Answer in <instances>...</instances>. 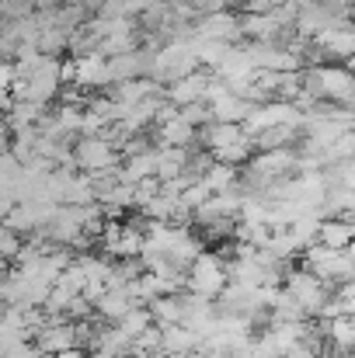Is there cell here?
<instances>
[{"instance_id":"1","label":"cell","mask_w":355,"mask_h":358,"mask_svg":"<svg viewBox=\"0 0 355 358\" xmlns=\"http://www.w3.org/2000/svg\"><path fill=\"white\" fill-rule=\"evenodd\" d=\"M202 70L195 59V35L192 38H167L157 52H153V66H150V80H157L160 87H171L174 80L188 77Z\"/></svg>"},{"instance_id":"2","label":"cell","mask_w":355,"mask_h":358,"mask_svg":"<svg viewBox=\"0 0 355 358\" xmlns=\"http://www.w3.org/2000/svg\"><path fill=\"white\" fill-rule=\"evenodd\" d=\"M230 285V275H227V257L216 254V250H202L188 271H185V292L192 296H202V299H220L223 289Z\"/></svg>"},{"instance_id":"3","label":"cell","mask_w":355,"mask_h":358,"mask_svg":"<svg viewBox=\"0 0 355 358\" xmlns=\"http://www.w3.org/2000/svg\"><path fill=\"white\" fill-rule=\"evenodd\" d=\"M282 292L300 306V313H303L307 320H317L321 310L328 306V299L335 296L331 285H324V282H321L314 271H307V268H289L286 278H282Z\"/></svg>"},{"instance_id":"4","label":"cell","mask_w":355,"mask_h":358,"mask_svg":"<svg viewBox=\"0 0 355 358\" xmlns=\"http://www.w3.org/2000/svg\"><path fill=\"white\" fill-rule=\"evenodd\" d=\"M300 268L314 271V275H317L324 285H331V289H338L342 282L355 278V257L352 254H349V250H331V247H324V243L307 247Z\"/></svg>"},{"instance_id":"5","label":"cell","mask_w":355,"mask_h":358,"mask_svg":"<svg viewBox=\"0 0 355 358\" xmlns=\"http://www.w3.org/2000/svg\"><path fill=\"white\" fill-rule=\"evenodd\" d=\"M355 56V21L345 17V21H335L331 28H324L314 42H310V59L317 63H349ZM307 59V66H310Z\"/></svg>"},{"instance_id":"6","label":"cell","mask_w":355,"mask_h":358,"mask_svg":"<svg viewBox=\"0 0 355 358\" xmlns=\"http://www.w3.org/2000/svg\"><path fill=\"white\" fill-rule=\"evenodd\" d=\"M74 164L81 174H105V171H116L122 164V153L112 139L105 136H81L74 139Z\"/></svg>"},{"instance_id":"7","label":"cell","mask_w":355,"mask_h":358,"mask_svg":"<svg viewBox=\"0 0 355 358\" xmlns=\"http://www.w3.org/2000/svg\"><path fill=\"white\" fill-rule=\"evenodd\" d=\"M279 125H293V129H303V112L300 105L293 101H261L251 108V115L244 119V132L254 139L268 129H279Z\"/></svg>"},{"instance_id":"8","label":"cell","mask_w":355,"mask_h":358,"mask_svg":"<svg viewBox=\"0 0 355 358\" xmlns=\"http://www.w3.org/2000/svg\"><path fill=\"white\" fill-rule=\"evenodd\" d=\"M195 38L202 42H223V45H240V14L237 10H209L195 21Z\"/></svg>"},{"instance_id":"9","label":"cell","mask_w":355,"mask_h":358,"mask_svg":"<svg viewBox=\"0 0 355 358\" xmlns=\"http://www.w3.org/2000/svg\"><path fill=\"white\" fill-rule=\"evenodd\" d=\"M32 345H35V352H42L49 358L63 355L70 348H81V331H77L74 320H49L42 331L32 334Z\"/></svg>"},{"instance_id":"10","label":"cell","mask_w":355,"mask_h":358,"mask_svg":"<svg viewBox=\"0 0 355 358\" xmlns=\"http://www.w3.org/2000/svg\"><path fill=\"white\" fill-rule=\"evenodd\" d=\"M150 66H153V49H146V45L129 49V52L109 59L112 84H122V80H143V77H150Z\"/></svg>"},{"instance_id":"11","label":"cell","mask_w":355,"mask_h":358,"mask_svg":"<svg viewBox=\"0 0 355 358\" xmlns=\"http://www.w3.org/2000/svg\"><path fill=\"white\" fill-rule=\"evenodd\" d=\"M153 143L157 146H178V150H199V129H192L178 112V115L160 119L153 125Z\"/></svg>"},{"instance_id":"12","label":"cell","mask_w":355,"mask_h":358,"mask_svg":"<svg viewBox=\"0 0 355 358\" xmlns=\"http://www.w3.org/2000/svg\"><path fill=\"white\" fill-rule=\"evenodd\" d=\"M74 59V56H70ZM77 63V77H74V87L81 91H105L112 87V70H109V59L102 52H91V56H81L74 59Z\"/></svg>"},{"instance_id":"13","label":"cell","mask_w":355,"mask_h":358,"mask_svg":"<svg viewBox=\"0 0 355 358\" xmlns=\"http://www.w3.org/2000/svg\"><path fill=\"white\" fill-rule=\"evenodd\" d=\"M209 80H213V73H209V70H195V73H188V77L174 80V84L164 91V98H167V105H174V108H185V105L206 101Z\"/></svg>"},{"instance_id":"14","label":"cell","mask_w":355,"mask_h":358,"mask_svg":"<svg viewBox=\"0 0 355 358\" xmlns=\"http://www.w3.org/2000/svg\"><path fill=\"white\" fill-rule=\"evenodd\" d=\"M240 139H247L244 125H230V122H209L206 129H199V150H206V153L230 150Z\"/></svg>"},{"instance_id":"15","label":"cell","mask_w":355,"mask_h":358,"mask_svg":"<svg viewBox=\"0 0 355 358\" xmlns=\"http://www.w3.org/2000/svg\"><path fill=\"white\" fill-rule=\"evenodd\" d=\"M192 150H178V146H153V178L157 181H174L188 171Z\"/></svg>"},{"instance_id":"16","label":"cell","mask_w":355,"mask_h":358,"mask_svg":"<svg viewBox=\"0 0 355 358\" xmlns=\"http://www.w3.org/2000/svg\"><path fill=\"white\" fill-rule=\"evenodd\" d=\"M160 352H167L171 358H188L195 352H202V338L195 331H188L185 324H174V327H160Z\"/></svg>"},{"instance_id":"17","label":"cell","mask_w":355,"mask_h":358,"mask_svg":"<svg viewBox=\"0 0 355 358\" xmlns=\"http://www.w3.org/2000/svg\"><path fill=\"white\" fill-rule=\"evenodd\" d=\"M139 303L132 299V292L129 289H105L102 292V299L95 303V313L105 320V324H118L129 310H136Z\"/></svg>"},{"instance_id":"18","label":"cell","mask_w":355,"mask_h":358,"mask_svg":"<svg viewBox=\"0 0 355 358\" xmlns=\"http://www.w3.org/2000/svg\"><path fill=\"white\" fill-rule=\"evenodd\" d=\"M324 338L331 341V352H342V355H355V317H345V313H338V317H331V320H324Z\"/></svg>"},{"instance_id":"19","label":"cell","mask_w":355,"mask_h":358,"mask_svg":"<svg viewBox=\"0 0 355 358\" xmlns=\"http://www.w3.org/2000/svg\"><path fill=\"white\" fill-rule=\"evenodd\" d=\"M317 243H324L331 250H349L355 243V220H321Z\"/></svg>"},{"instance_id":"20","label":"cell","mask_w":355,"mask_h":358,"mask_svg":"<svg viewBox=\"0 0 355 358\" xmlns=\"http://www.w3.org/2000/svg\"><path fill=\"white\" fill-rule=\"evenodd\" d=\"M202 185L209 195H227V192H237L240 188V167H230V164H216L202 174Z\"/></svg>"},{"instance_id":"21","label":"cell","mask_w":355,"mask_h":358,"mask_svg":"<svg viewBox=\"0 0 355 358\" xmlns=\"http://www.w3.org/2000/svg\"><path fill=\"white\" fill-rule=\"evenodd\" d=\"M150 313H153V324L157 327H174L181 324V292L178 296H160L150 303Z\"/></svg>"},{"instance_id":"22","label":"cell","mask_w":355,"mask_h":358,"mask_svg":"<svg viewBox=\"0 0 355 358\" xmlns=\"http://www.w3.org/2000/svg\"><path fill=\"white\" fill-rule=\"evenodd\" d=\"M116 327L129 338V341H136L139 334H146V331L153 327V313H150V306H136V310H129V313L118 320Z\"/></svg>"},{"instance_id":"23","label":"cell","mask_w":355,"mask_h":358,"mask_svg":"<svg viewBox=\"0 0 355 358\" xmlns=\"http://www.w3.org/2000/svg\"><path fill=\"white\" fill-rule=\"evenodd\" d=\"M21 247H25V237L0 223V257H4V261H14V257L21 254Z\"/></svg>"},{"instance_id":"24","label":"cell","mask_w":355,"mask_h":358,"mask_svg":"<svg viewBox=\"0 0 355 358\" xmlns=\"http://www.w3.org/2000/svg\"><path fill=\"white\" fill-rule=\"evenodd\" d=\"M181 112V119L188 122L192 129H206L209 122H213V112H209V105L206 101H195V105H185V108H178Z\"/></svg>"},{"instance_id":"25","label":"cell","mask_w":355,"mask_h":358,"mask_svg":"<svg viewBox=\"0 0 355 358\" xmlns=\"http://www.w3.org/2000/svg\"><path fill=\"white\" fill-rule=\"evenodd\" d=\"M335 303H338V310H342L345 317H355V278L342 282V285L335 289Z\"/></svg>"},{"instance_id":"26","label":"cell","mask_w":355,"mask_h":358,"mask_svg":"<svg viewBox=\"0 0 355 358\" xmlns=\"http://www.w3.org/2000/svg\"><path fill=\"white\" fill-rule=\"evenodd\" d=\"M286 0H244L240 3V14H272L275 7H282Z\"/></svg>"},{"instance_id":"27","label":"cell","mask_w":355,"mask_h":358,"mask_svg":"<svg viewBox=\"0 0 355 358\" xmlns=\"http://www.w3.org/2000/svg\"><path fill=\"white\" fill-rule=\"evenodd\" d=\"M53 358H91V355H88V348H70V352H63V355H53Z\"/></svg>"},{"instance_id":"28","label":"cell","mask_w":355,"mask_h":358,"mask_svg":"<svg viewBox=\"0 0 355 358\" xmlns=\"http://www.w3.org/2000/svg\"><path fill=\"white\" fill-rule=\"evenodd\" d=\"M7 275H11V261H4V257H0V282H4Z\"/></svg>"},{"instance_id":"29","label":"cell","mask_w":355,"mask_h":358,"mask_svg":"<svg viewBox=\"0 0 355 358\" xmlns=\"http://www.w3.org/2000/svg\"><path fill=\"white\" fill-rule=\"evenodd\" d=\"M321 358H355V355H342V352H324Z\"/></svg>"},{"instance_id":"30","label":"cell","mask_w":355,"mask_h":358,"mask_svg":"<svg viewBox=\"0 0 355 358\" xmlns=\"http://www.w3.org/2000/svg\"><path fill=\"white\" fill-rule=\"evenodd\" d=\"M150 358H171V355L167 352H157V355H150Z\"/></svg>"},{"instance_id":"31","label":"cell","mask_w":355,"mask_h":358,"mask_svg":"<svg viewBox=\"0 0 355 358\" xmlns=\"http://www.w3.org/2000/svg\"><path fill=\"white\" fill-rule=\"evenodd\" d=\"M28 358H49V355H42V352H35V355H28Z\"/></svg>"}]
</instances>
